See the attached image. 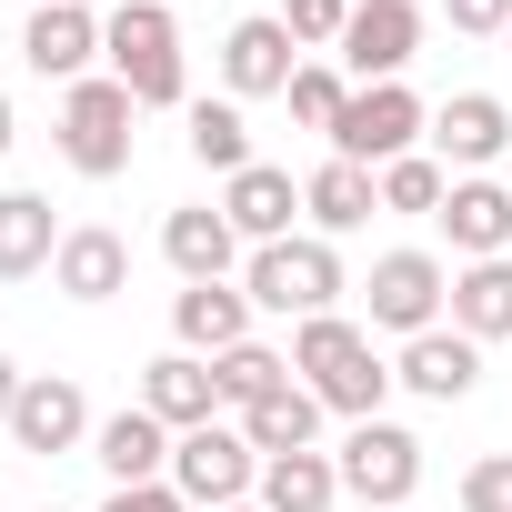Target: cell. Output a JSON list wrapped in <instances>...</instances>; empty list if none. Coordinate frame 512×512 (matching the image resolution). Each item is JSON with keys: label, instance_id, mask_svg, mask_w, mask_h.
<instances>
[{"label": "cell", "instance_id": "obj_1", "mask_svg": "<svg viewBox=\"0 0 512 512\" xmlns=\"http://www.w3.org/2000/svg\"><path fill=\"white\" fill-rule=\"evenodd\" d=\"M292 372L322 392V412H342V422H382L392 362L372 352V332H362V322H342V312H312V322L292 332Z\"/></svg>", "mask_w": 512, "mask_h": 512}, {"label": "cell", "instance_id": "obj_2", "mask_svg": "<svg viewBox=\"0 0 512 512\" xmlns=\"http://www.w3.org/2000/svg\"><path fill=\"white\" fill-rule=\"evenodd\" d=\"M101 61H111V81H121L141 111H191V81H181V21H171V0H121V11L101 21Z\"/></svg>", "mask_w": 512, "mask_h": 512}, {"label": "cell", "instance_id": "obj_3", "mask_svg": "<svg viewBox=\"0 0 512 512\" xmlns=\"http://www.w3.org/2000/svg\"><path fill=\"white\" fill-rule=\"evenodd\" d=\"M241 292H251V312H282V322H312V312H332V302H342L352 282H342V251H332L322 231H292V241H272V251H251Z\"/></svg>", "mask_w": 512, "mask_h": 512}, {"label": "cell", "instance_id": "obj_4", "mask_svg": "<svg viewBox=\"0 0 512 512\" xmlns=\"http://www.w3.org/2000/svg\"><path fill=\"white\" fill-rule=\"evenodd\" d=\"M131 121H141V101H131L111 71L71 81V91H61V161H71L81 181H121V171H131Z\"/></svg>", "mask_w": 512, "mask_h": 512}, {"label": "cell", "instance_id": "obj_5", "mask_svg": "<svg viewBox=\"0 0 512 512\" xmlns=\"http://www.w3.org/2000/svg\"><path fill=\"white\" fill-rule=\"evenodd\" d=\"M171 492L191 512H231V502L262 492V452L241 442V422H201V432L171 442Z\"/></svg>", "mask_w": 512, "mask_h": 512}, {"label": "cell", "instance_id": "obj_6", "mask_svg": "<svg viewBox=\"0 0 512 512\" xmlns=\"http://www.w3.org/2000/svg\"><path fill=\"white\" fill-rule=\"evenodd\" d=\"M362 302H372V332H402V342L442 332V322H452V272H442V251H382L372 282H362Z\"/></svg>", "mask_w": 512, "mask_h": 512}, {"label": "cell", "instance_id": "obj_7", "mask_svg": "<svg viewBox=\"0 0 512 512\" xmlns=\"http://www.w3.org/2000/svg\"><path fill=\"white\" fill-rule=\"evenodd\" d=\"M422 131H432V111H422L402 81H382V91H352V101H342V121H332V161L392 171V161L422 151Z\"/></svg>", "mask_w": 512, "mask_h": 512}, {"label": "cell", "instance_id": "obj_8", "mask_svg": "<svg viewBox=\"0 0 512 512\" xmlns=\"http://www.w3.org/2000/svg\"><path fill=\"white\" fill-rule=\"evenodd\" d=\"M332 462H342V492L372 512H412V492H422V442L402 422H352Z\"/></svg>", "mask_w": 512, "mask_h": 512}, {"label": "cell", "instance_id": "obj_9", "mask_svg": "<svg viewBox=\"0 0 512 512\" xmlns=\"http://www.w3.org/2000/svg\"><path fill=\"white\" fill-rule=\"evenodd\" d=\"M91 432H101V422H91V402H81L71 372H31V382H21V402H11V452L61 462V452H81Z\"/></svg>", "mask_w": 512, "mask_h": 512}, {"label": "cell", "instance_id": "obj_10", "mask_svg": "<svg viewBox=\"0 0 512 512\" xmlns=\"http://www.w3.org/2000/svg\"><path fill=\"white\" fill-rule=\"evenodd\" d=\"M412 51H422V11H412V0H352V31H342V71H352V91L402 81Z\"/></svg>", "mask_w": 512, "mask_h": 512}, {"label": "cell", "instance_id": "obj_11", "mask_svg": "<svg viewBox=\"0 0 512 512\" xmlns=\"http://www.w3.org/2000/svg\"><path fill=\"white\" fill-rule=\"evenodd\" d=\"M512 151V111L492 101V91H452L442 111H432V161L452 171V181H472V171H492Z\"/></svg>", "mask_w": 512, "mask_h": 512}, {"label": "cell", "instance_id": "obj_12", "mask_svg": "<svg viewBox=\"0 0 512 512\" xmlns=\"http://www.w3.org/2000/svg\"><path fill=\"white\" fill-rule=\"evenodd\" d=\"M292 71H302V41L282 31V21H231V41H221V91L231 101H272V91H292Z\"/></svg>", "mask_w": 512, "mask_h": 512}, {"label": "cell", "instance_id": "obj_13", "mask_svg": "<svg viewBox=\"0 0 512 512\" xmlns=\"http://www.w3.org/2000/svg\"><path fill=\"white\" fill-rule=\"evenodd\" d=\"M221 221H231L251 251H272V241H292V221H302V181H292L282 161H251V171L221 181Z\"/></svg>", "mask_w": 512, "mask_h": 512}, {"label": "cell", "instance_id": "obj_14", "mask_svg": "<svg viewBox=\"0 0 512 512\" xmlns=\"http://www.w3.org/2000/svg\"><path fill=\"white\" fill-rule=\"evenodd\" d=\"M21 61L41 71V81H91V61H101V21L81 11V0H51V11H31L21 21Z\"/></svg>", "mask_w": 512, "mask_h": 512}, {"label": "cell", "instance_id": "obj_15", "mask_svg": "<svg viewBox=\"0 0 512 512\" xmlns=\"http://www.w3.org/2000/svg\"><path fill=\"white\" fill-rule=\"evenodd\" d=\"M171 342L201 352V362H221L231 342H251V292H241V282H181V302H171Z\"/></svg>", "mask_w": 512, "mask_h": 512}, {"label": "cell", "instance_id": "obj_16", "mask_svg": "<svg viewBox=\"0 0 512 512\" xmlns=\"http://www.w3.org/2000/svg\"><path fill=\"white\" fill-rule=\"evenodd\" d=\"M392 382L412 392V402H462L472 382H482V342L472 332H422V342H402V362H392Z\"/></svg>", "mask_w": 512, "mask_h": 512}, {"label": "cell", "instance_id": "obj_17", "mask_svg": "<svg viewBox=\"0 0 512 512\" xmlns=\"http://www.w3.org/2000/svg\"><path fill=\"white\" fill-rule=\"evenodd\" d=\"M141 412L171 422V432L221 422V382H211V362H201V352H161V362H141Z\"/></svg>", "mask_w": 512, "mask_h": 512}, {"label": "cell", "instance_id": "obj_18", "mask_svg": "<svg viewBox=\"0 0 512 512\" xmlns=\"http://www.w3.org/2000/svg\"><path fill=\"white\" fill-rule=\"evenodd\" d=\"M171 442H181V432L131 402V412H111V422L91 432V462L111 472V492H131V482H171Z\"/></svg>", "mask_w": 512, "mask_h": 512}, {"label": "cell", "instance_id": "obj_19", "mask_svg": "<svg viewBox=\"0 0 512 512\" xmlns=\"http://www.w3.org/2000/svg\"><path fill=\"white\" fill-rule=\"evenodd\" d=\"M51 292H61V302H111V292H131V241H121V231H101V221L61 231Z\"/></svg>", "mask_w": 512, "mask_h": 512}, {"label": "cell", "instance_id": "obj_20", "mask_svg": "<svg viewBox=\"0 0 512 512\" xmlns=\"http://www.w3.org/2000/svg\"><path fill=\"white\" fill-rule=\"evenodd\" d=\"M442 241L462 251V262H502V251H512V191H502L492 171L452 181V201H442Z\"/></svg>", "mask_w": 512, "mask_h": 512}, {"label": "cell", "instance_id": "obj_21", "mask_svg": "<svg viewBox=\"0 0 512 512\" xmlns=\"http://www.w3.org/2000/svg\"><path fill=\"white\" fill-rule=\"evenodd\" d=\"M161 262H171L181 282H231L241 231L221 221V201H191V211H171V221H161Z\"/></svg>", "mask_w": 512, "mask_h": 512}, {"label": "cell", "instance_id": "obj_22", "mask_svg": "<svg viewBox=\"0 0 512 512\" xmlns=\"http://www.w3.org/2000/svg\"><path fill=\"white\" fill-rule=\"evenodd\" d=\"M372 211H382V171H362V161H322V171L302 181V221H312L322 241L362 231Z\"/></svg>", "mask_w": 512, "mask_h": 512}, {"label": "cell", "instance_id": "obj_23", "mask_svg": "<svg viewBox=\"0 0 512 512\" xmlns=\"http://www.w3.org/2000/svg\"><path fill=\"white\" fill-rule=\"evenodd\" d=\"M61 262V221H51V191H0V282H31Z\"/></svg>", "mask_w": 512, "mask_h": 512}, {"label": "cell", "instance_id": "obj_24", "mask_svg": "<svg viewBox=\"0 0 512 512\" xmlns=\"http://www.w3.org/2000/svg\"><path fill=\"white\" fill-rule=\"evenodd\" d=\"M312 432H322V392H312V382H282L272 402H251V412H241V442L262 452V462L312 452Z\"/></svg>", "mask_w": 512, "mask_h": 512}, {"label": "cell", "instance_id": "obj_25", "mask_svg": "<svg viewBox=\"0 0 512 512\" xmlns=\"http://www.w3.org/2000/svg\"><path fill=\"white\" fill-rule=\"evenodd\" d=\"M452 332L512 342V251H502V262H462V272H452Z\"/></svg>", "mask_w": 512, "mask_h": 512}, {"label": "cell", "instance_id": "obj_26", "mask_svg": "<svg viewBox=\"0 0 512 512\" xmlns=\"http://www.w3.org/2000/svg\"><path fill=\"white\" fill-rule=\"evenodd\" d=\"M262 512H332L342 502V462L332 452H282V462H262V492H251Z\"/></svg>", "mask_w": 512, "mask_h": 512}, {"label": "cell", "instance_id": "obj_27", "mask_svg": "<svg viewBox=\"0 0 512 512\" xmlns=\"http://www.w3.org/2000/svg\"><path fill=\"white\" fill-rule=\"evenodd\" d=\"M181 141H191V161L201 171H251V121H241V101H191L181 111Z\"/></svg>", "mask_w": 512, "mask_h": 512}, {"label": "cell", "instance_id": "obj_28", "mask_svg": "<svg viewBox=\"0 0 512 512\" xmlns=\"http://www.w3.org/2000/svg\"><path fill=\"white\" fill-rule=\"evenodd\" d=\"M211 382H221L231 412H251V402H272V392L292 382V352H272V342H231V352L211 362Z\"/></svg>", "mask_w": 512, "mask_h": 512}, {"label": "cell", "instance_id": "obj_29", "mask_svg": "<svg viewBox=\"0 0 512 512\" xmlns=\"http://www.w3.org/2000/svg\"><path fill=\"white\" fill-rule=\"evenodd\" d=\"M442 201H452V171H442L432 151H412V161H392V171H382V211H412V221H442Z\"/></svg>", "mask_w": 512, "mask_h": 512}, {"label": "cell", "instance_id": "obj_30", "mask_svg": "<svg viewBox=\"0 0 512 512\" xmlns=\"http://www.w3.org/2000/svg\"><path fill=\"white\" fill-rule=\"evenodd\" d=\"M282 101H292V121H302V131H322V141H332V121H342V101H352V81H342L332 61H302Z\"/></svg>", "mask_w": 512, "mask_h": 512}, {"label": "cell", "instance_id": "obj_31", "mask_svg": "<svg viewBox=\"0 0 512 512\" xmlns=\"http://www.w3.org/2000/svg\"><path fill=\"white\" fill-rule=\"evenodd\" d=\"M282 31H292L302 51H342V31H352V0H282Z\"/></svg>", "mask_w": 512, "mask_h": 512}, {"label": "cell", "instance_id": "obj_32", "mask_svg": "<svg viewBox=\"0 0 512 512\" xmlns=\"http://www.w3.org/2000/svg\"><path fill=\"white\" fill-rule=\"evenodd\" d=\"M462 512H512V452H492V462L462 472Z\"/></svg>", "mask_w": 512, "mask_h": 512}, {"label": "cell", "instance_id": "obj_33", "mask_svg": "<svg viewBox=\"0 0 512 512\" xmlns=\"http://www.w3.org/2000/svg\"><path fill=\"white\" fill-rule=\"evenodd\" d=\"M442 21H452L462 41H502V31H512V0H442Z\"/></svg>", "mask_w": 512, "mask_h": 512}, {"label": "cell", "instance_id": "obj_34", "mask_svg": "<svg viewBox=\"0 0 512 512\" xmlns=\"http://www.w3.org/2000/svg\"><path fill=\"white\" fill-rule=\"evenodd\" d=\"M101 512H191V502H181L171 482H131V492H111Z\"/></svg>", "mask_w": 512, "mask_h": 512}, {"label": "cell", "instance_id": "obj_35", "mask_svg": "<svg viewBox=\"0 0 512 512\" xmlns=\"http://www.w3.org/2000/svg\"><path fill=\"white\" fill-rule=\"evenodd\" d=\"M21 382H31V372H11V352H0V432H11V402H21Z\"/></svg>", "mask_w": 512, "mask_h": 512}, {"label": "cell", "instance_id": "obj_36", "mask_svg": "<svg viewBox=\"0 0 512 512\" xmlns=\"http://www.w3.org/2000/svg\"><path fill=\"white\" fill-rule=\"evenodd\" d=\"M11 141H21V131H11V91H0V151H11Z\"/></svg>", "mask_w": 512, "mask_h": 512}, {"label": "cell", "instance_id": "obj_37", "mask_svg": "<svg viewBox=\"0 0 512 512\" xmlns=\"http://www.w3.org/2000/svg\"><path fill=\"white\" fill-rule=\"evenodd\" d=\"M231 512H262V502H231Z\"/></svg>", "mask_w": 512, "mask_h": 512}, {"label": "cell", "instance_id": "obj_38", "mask_svg": "<svg viewBox=\"0 0 512 512\" xmlns=\"http://www.w3.org/2000/svg\"><path fill=\"white\" fill-rule=\"evenodd\" d=\"M502 61H512V31H502Z\"/></svg>", "mask_w": 512, "mask_h": 512}, {"label": "cell", "instance_id": "obj_39", "mask_svg": "<svg viewBox=\"0 0 512 512\" xmlns=\"http://www.w3.org/2000/svg\"><path fill=\"white\" fill-rule=\"evenodd\" d=\"M31 11H51V0H31Z\"/></svg>", "mask_w": 512, "mask_h": 512}, {"label": "cell", "instance_id": "obj_40", "mask_svg": "<svg viewBox=\"0 0 512 512\" xmlns=\"http://www.w3.org/2000/svg\"><path fill=\"white\" fill-rule=\"evenodd\" d=\"M41 512H61V502H41Z\"/></svg>", "mask_w": 512, "mask_h": 512}]
</instances>
